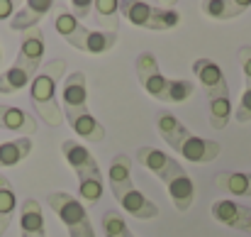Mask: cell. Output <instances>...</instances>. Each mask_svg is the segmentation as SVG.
<instances>
[{
    "mask_svg": "<svg viewBox=\"0 0 251 237\" xmlns=\"http://www.w3.org/2000/svg\"><path fill=\"white\" fill-rule=\"evenodd\" d=\"M154 122H156V130H159L161 140L166 142L171 149H176L183 159H188L190 164H210V161H215V159L220 157V152H222V145L220 142L193 135L168 110H159L156 118H154Z\"/></svg>",
    "mask_w": 251,
    "mask_h": 237,
    "instance_id": "obj_1",
    "label": "cell"
},
{
    "mask_svg": "<svg viewBox=\"0 0 251 237\" xmlns=\"http://www.w3.org/2000/svg\"><path fill=\"white\" fill-rule=\"evenodd\" d=\"M66 74V61L64 59H51L47 64H42L39 74L29 83V100L37 110V115L49 125V127H59L64 122V110L56 100V88L59 81Z\"/></svg>",
    "mask_w": 251,
    "mask_h": 237,
    "instance_id": "obj_2",
    "label": "cell"
},
{
    "mask_svg": "<svg viewBox=\"0 0 251 237\" xmlns=\"http://www.w3.org/2000/svg\"><path fill=\"white\" fill-rule=\"evenodd\" d=\"M56 32L83 54H105L117 44V30H88L71 12H59L54 17Z\"/></svg>",
    "mask_w": 251,
    "mask_h": 237,
    "instance_id": "obj_3",
    "label": "cell"
},
{
    "mask_svg": "<svg viewBox=\"0 0 251 237\" xmlns=\"http://www.w3.org/2000/svg\"><path fill=\"white\" fill-rule=\"evenodd\" d=\"M47 203L59 215V220L66 225L69 237H95L93 223L88 218V210L76 196H71L66 191H54V193L47 196Z\"/></svg>",
    "mask_w": 251,
    "mask_h": 237,
    "instance_id": "obj_4",
    "label": "cell"
},
{
    "mask_svg": "<svg viewBox=\"0 0 251 237\" xmlns=\"http://www.w3.org/2000/svg\"><path fill=\"white\" fill-rule=\"evenodd\" d=\"M120 15L134 25V27H142V30H149V32H166L173 30L178 22H180V12L178 10H164V7H154L149 2H139V0H132V2H120Z\"/></svg>",
    "mask_w": 251,
    "mask_h": 237,
    "instance_id": "obj_5",
    "label": "cell"
},
{
    "mask_svg": "<svg viewBox=\"0 0 251 237\" xmlns=\"http://www.w3.org/2000/svg\"><path fill=\"white\" fill-rule=\"evenodd\" d=\"M134 71H137V79L142 83L144 93H149L151 98L156 100H166V90H168V79L161 74L159 69V61L151 52H142L137 59H134Z\"/></svg>",
    "mask_w": 251,
    "mask_h": 237,
    "instance_id": "obj_6",
    "label": "cell"
},
{
    "mask_svg": "<svg viewBox=\"0 0 251 237\" xmlns=\"http://www.w3.org/2000/svg\"><path fill=\"white\" fill-rule=\"evenodd\" d=\"M61 152L69 161V166L76 171L78 181H102V174H100V166L95 157L85 149L83 145L74 142V140H64L61 142Z\"/></svg>",
    "mask_w": 251,
    "mask_h": 237,
    "instance_id": "obj_7",
    "label": "cell"
},
{
    "mask_svg": "<svg viewBox=\"0 0 251 237\" xmlns=\"http://www.w3.org/2000/svg\"><path fill=\"white\" fill-rule=\"evenodd\" d=\"M193 74L207 90V98H229V83L225 79V71L212 61V59H195L193 61Z\"/></svg>",
    "mask_w": 251,
    "mask_h": 237,
    "instance_id": "obj_8",
    "label": "cell"
},
{
    "mask_svg": "<svg viewBox=\"0 0 251 237\" xmlns=\"http://www.w3.org/2000/svg\"><path fill=\"white\" fill-rule=\"evenodd\" d=\"M115 201L120 203V208L125 213H129L132 218L137 220H154L159 215V206L154 201H149L142 191H137L134 186L129 188H120V191H112Z\"/></svg>",
    "mask_w": 251,
    "mask_h": 237,
    "instance_id": "obj_9",
    "label": "cell"
},
{
    "mask_svg": "<svg viewBox=\"0 0 251 237\" xmlns=\"http://www.w3.org/2000/svg\"><path fill=\"white\" fill-rule=\"evenodd\" d=\"M164 183H166V191L173 201V206H176V210H180V213L190 210V206L195 201V183L188 176V171L183 166H176Z\"/></svg>",
    "mask_w": 251,
    "mask_h": 237,
    "instance_id": "obj_10",
    "label": "cell"
},
{
    "mask_svg": "<svg viewBox=\"0 0 251 237\" xmlns=\"http://www.w3.org/2000/svg\"><path fill=\"white\" fill-rule=\"evenodd\" d=\"M54 10V2L51 0H29L25 2L10 20V30L12 32H29L34 27H39V22L44 20L47 12Z\"/></svg>",
    "mask_w": 251,
    "mask_h": 237,
    "instance_id": "obj_11",
    "label": "cell"
},
{
    "mask_svg": "<svg viewBox=\"0 0 251 237\" xmlns=\"http://www.w3.org/2000/svg\"><path fill=\"white\" fill-rule=\"evenodd\" d=\"M42 57H44V34L39 27L29 30V32H22V39H20V52H17V59L20 64L39 71L42 69Z\"/></svg>",
    "mask_w": 251,
    "mask_h": 237,
    "instance_id": "obj_12",
    "label": "cell"
},
{
    "mask_svg": "<svg viewBox=\"0 0 251 237\" xmlns=\"http://www.w3.org/2000/svg\"><path fill=\"white\" fill-rule=\"evenodd\" d=\"M61 98H64V108H61L64 113H69V110H88V83H85L83 71H74V74L66 76Z\"/></svg>",
    "mask_w": 251,
    "mask_h": 237,
    "instance_id": "obj_13",
    "label": "cell"
},
{
    "mask_svg": "<svg viewBox=\"0 0 251 237\" xmlns=\"http://www.w3.org/2000/svg\"><path fill=\"white\" fill-rule=\"evenodd\" d=\"M64 118L69 120L71 130L78 137H83L88 142H102L105 140V127L93 118L90 110H69V113H64Z\"/></svg>",
    "mask_w": 251,
    "mask_h": 237,
    "instance_id": "obj_14",
    "label": "cell"
},
{
    "mask_svg": "<svg viewBox=\"0 0 251 237\" xmlns=\"http://www.w3.org/2000/svg\"><path fill=\"white\" fill-rule=\"evenodd\" d=\"M0 130H10V132H17L22 137H29L37 132V122L34 118L22 110V108H15V105H0Z\"/></svg>",
    "mask_w": 251,
    "mask_h": 237,
    "instance_id": "obj_15",
    "label": "cell"
},
{
    "mask_svg": "<svg viewBox=\"0 0 251 237\" xmlns=\"http://www.w3.org/2000/svg\"><path fill=\"white\" fill-rule=\"evenodd\" d=\"M134 157H137V161H139L144 169H149V171H151L154 176H159L161 181H166L168 174H171L176 166H180L171 154L161 152V149H154V147H139Z\"/></svg>",
    "mask_w": 251,
    "mask_h": 237,
    "instance_id": "obj_16",
    "label": "cell"
},
{
    "mask_svg": "<svg viewBox=\"0 0 251 237\" xmlns=\"http://www.w3.org/2000/svg\"><path fill=\"white\" fill-rule=\"evenodd\" d=\"M244 208H247V206H242V203H237V201L222 198V201H215V203H212L210 213H212V218H215L217 223L247 233V225H244Z\"/></svg>",
    "mask_w": 251,
    "mask_h": 237,
    "instance_id": "obj_17",
    "label": "cell"
},
{
    "mask_svg": "<svg viewBox=\"0 0 251 237\" xmlns=\"http://www.w3.org/2000/svg\"><path fill=\"white\" fill-rule=\"evenodd\" d=\"M20 230L22 235H47L44 213L34 198H25L20 206Z\"/></svg>",
    "mask_w": 251,
    "mask_h": 237,
    "instance_id": "obj_18",
    "label": "cell"
},
{
    "mask_svg": "<svg viewBox=\"0 0 251 237\" xmlns=\"http://www.w3.org/2000/svg\"><path fill=\"white\" fill-rule=\"evenodd\" d=\"M251 7V0H207L200 10L212 20H234Z\"/></svg>",
    "mask_w": 251,
    "mask_h": 237,
    "instance_id": "obj_19",
    "label": "cell"
},
{
    "mask_svg": "<svg viewBox=\"0 0 251 237\" xmlns=\"http://www.w3.org/2000/svg\"><path fill=\"white\" fill-rule=\"evenodd\" d=\"M37 74L39 71H34V69L20 64V61H12V66L0 74V93H17V90L27 88Z\"/></svg>",
    "mask_w": 251,
    "mask_h": 237,
    "instance_id": "obj_20",
    "label": "cell"
},
{
    "mask_svg": "<svg viewBox=\"0 0 251 237\" xmlns=\"http://www.w3.org/2000/svg\"><path fill=\"white\" fill-rule=\"evenodd\" d=\"M215 186L232 196H249L251 198V174L247 171H220L215 176Z\"/></svg>",
    "mask_w": 251,
    "mask_h": 237,
    "instance_id": "obj_21",
    "label": "cell"
},
{
    "mask_svg": "<svg viewBox=\"0 0 251 237\" xmlns=\"http://www.w3.org/2000/svg\"><path fill=\"white\" fill-rule=\"evenodd\" d=\"M29 152H32V137H17L12 142H2L0 145V169L20 164L22 159L29 157Z\"/></svg>",
    "mask_w": 251,
    "mask_h": 237,
    "instance_id": "obj_22",
    "label": "cell"
},
{
    "mask_svg": "<svg viewBox=\"0 0 251 237\" xmlns=\"http://www.w3.org/2000/svg\"><path fill=\"white\" fill-rule=\"evenodd\" d=\"M107 178H110V188L112 191L134 186V181H132V159L127 157V154H117V157L112 159V164H110Z\"/></svg>",
    "mask_w": 251,
    "mask_h": 237,
    "instance_id": "obj_23",
    "label": "cell"
},
{
    "mask_svg": "<svg viewBox=\"0 0 251 237\" xmlns=\"http://www.w3.org/2000/svg\"><path fill=\"white\" fill-rule=\"evenodd\" d=\"M234 118L232 98H210V125L212 130H225Z\"/></svg>",
    "mask_w": 251,
    "mask_h": 237,
    "instance_id": "obj_24",
    "label": "cell"
},
{
    "mask_svg": "<svg viewBox=\"0 0 251 237\" xmlns=\"http://www.w3.org/2000/svg\"><path fill=\"white\" fill-rule=\"evenodd\" d=\"M100 223H102L105 237H134V233L127 228L125 218L117 210H105L102 218H100Z\"/></svg>",
    "mask_w": 251,
    "mask_h": 237,
    "instance_id": "obj_25",
    "label": "cell"
},
{
    "mask_svg": "<svg viewBox=\"0 0 251 237\" xmlns=\"http://www.w3.org/2000/svg\"><path fill=\"white\" fill-rule=\"evenodd\" d=\"M15 208H17L15 188H12L10 178L0 174V215H2V218H12V215H15Z\"/></svg>",
    "mask_w": 251,
    "mask_h": 237,
    "instance_id": "obj_26",
    "label": "cell"
},
{
    "mask_svg": "<svg viewBox=\"0 0 251 237\" xmlns=\"http://www.w3.org/2000/svg\"><path fill=\"white\" fill-rule=\"evenodd\" d=\"M195 90V83L190 79H176L168 81V90H166V100L164 103H183L193 95Z\"/></svg>",
    "mask_w": 251,
    "mask_h": 237,
    "instance_id": "obj_27",
    "label": "cell"
},
{
    "mask_svg": "<svg viewBox=\"0 0 251 237\" xmlns=\"http://www.w3.org/2000/svg\"><path fill=\"white\" fill-rule=\"evenodd\" d=\"M93 12L100 17V22H110V30H117V15H120L117 0H95Z\"/></svg>",
    "mask_w": 251,
    "mask_h": 237,
    "instance_id": "obj_28",
    "label": "cell"
},
{
    "mask_svg": "<svg viewBox=\"0 0 251 237\" xmlns=\"http://www.w3.org/2000/svg\"><path fill=\"white\" fill-rule=\"evenodd\" d=\"M234 118L237 122H251V86H244V93H242V100L239 105L234 108Z\"/></svg>",
    "mask_w": 251,
    "mask_h": 237,
    "instance_id": "obj_29",
    "label": "cell"
},
{
    "mask_svg": "<svg viewBox=\"0 0 251 237\" xmlns=\"http://www.w3.org/2000/svg\"><path fill=\"white\" fill-rule=\"evenodd\" d=\"M239 66L244 74V86H251V44H242L239 47Z\"/></svg>",
    "mask_w": 251,
    "mask_h": 237,
    "instance_id": "obj_30",
    "label": "cell"
},
{
    "mask_svg": "<svg viewBox=\"0 0 251 237\" xmlns=\"http://www.w3.org/2000/svg\"><path fill=\"white\" fill-rule=\"evenodd\" d=\"M71 15L76 17V20H81V17H88V15H93V0H74L71 2Z\"/></svg>",
    "mask_w": 251,
    "mask_h": 237,
    "instance_id": "obj_31",
    "label": "cell"
},
{
    "mask_svg": "<svg viewBox=\"0 0 251 237\" xmlns=\"http://www.w3.org/2000/svg\"><path fill=\"white\" fill-rule=\"evenodd\" d=\"M15 12L17 10H15V2L12 0H0V20H12Z\"/></svg>",
    "mask_w": 251,
    "mask_h": 237,
    "instance_id": "obj_32",
    "label": "cell"
},
{
    "mask_svg": "<svg viewBox=\"0 0 251 237\" xmlns=\"http://www.w3.org/2000/svg\"><path fill=\"white\" fill-rule=\"evenodd\" d=\"M10 223H12V218H2V215H0V237L5 235V230L10 228Z\"/></svg>",
    "mask_w": 251,
    "mask_h": 237,
    "instance_id": "obj_33",
    "label": "cell"
},
{
    "mask_svg": "<svg viewBox=\"0 0 251 237\" xmlns=\"http://www.w3.org/2000/svg\"><path fill=\"white\" fill-rule=\"evenodd\" d=\"M244 225H247V233L251 235V208H244Z\"/></svg>",
    "mask_w": 251,
    "mask_h": 237,
    "instance_id": "obj_34",
    "label": "cell"
},
{
    "mask_svg": "<svg viewBox=\"0 0 251 237\" xmlns=\"http://www.w3.org/2000/svg\"><path fill=\"white\" fill-rule=\"evenodd\" d=\"M22 237H47V235H22Z\"/></svg>",
    "mask_w": 251,
    "mask_h": 237,
    "instance_id": "obj_35",
    "label": "cell"
},
{
    "mask_svg": "<svg viewBox=\"0 0 251 237\" xmlns=\"http://www.w3.org/2000/svg\"><path fill=\"white\" fill-rule=\"evenodd\" d=\"M0 64H2V52H0Z\"/></svg>",
    "mask_w": 251,
    "mask_h": 237,
    "instance_id": "obj_36",
    "label": "cell"
}]
</instances>
